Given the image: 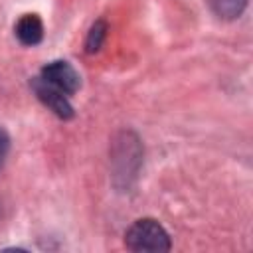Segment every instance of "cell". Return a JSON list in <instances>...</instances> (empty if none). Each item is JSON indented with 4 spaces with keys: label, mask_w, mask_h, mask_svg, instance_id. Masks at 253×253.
Masks as SVG:
<instances>
[{
    "label": "cell",
    "mask_w": 253,
    "mask_h": 253,
    "mask_svg": "<svg viewBox=\"0 0 253 253\" xmlns=\"http://www.w3.org/2000/svg\"><path fill=\"white\" fill-rule=\"evenodd\" d=\"M125 245L136 253H160L170 249V237L156 219L144 217L126 229Z\"/></svg>",
    "instance_id": "6da1fadb"
},
{
    "label": "cell",
    "mask_w": 253,
    "mask_h": 253,
    "mask_svg": "<svg viewBox=\"0 0 253 253\" xmlns=\"http://www.w3.org/2000/svg\"><path fill=\"white\" fill-rule=\"evenodd\" d=\"M42 79L49 85H53L55 89H59L65 95H73L81 81H79V73L67 63V61H51L42 69Z\"/></svg>",
    "instance_id": "7a4b0ae2"
},
{
    "label": "cell",
    "mask_w": 253,
    "mask_h": 253,
    "mask_svg": "<svg viewBox=\"0 0 253 253\" xmlns=\"http://www.w3.org/2000/svg\"><path fill=\"white\" fill-rule=\"evenodd\" d=\"M32 89H34V93L38 95V99H40L47 109H51L57 117H61V119H71V117H73V107L69 105L65 93H61V91L55 89L53 85L45 83L42 77H36V79L32 81Z\"/></svg>",
    "instance_id": "3957f363"
},
{
    "label": "cell",
    "mask_w": 253,
    "mask_h": 253,
    "mask_svg": "<svg viewBox=\"0 0 253 253\" xmlns=\"http://www.w3.org/2000/svg\"><path fill=\"white\" fill-rule=\"evenodd\" d=\"M14 32H16V38L24 45H36L43 38V24H42V20L36 14H24L16 22Z\"/></svg>",
    "instance_id": "277c9868"
},
{
    "label": "cell",
    "mask_w": 253,
    "mask_h": 253,
    "mask_svg": "<svg viewBox=\"0 0 253 253\" xmlns=\"http://www.w3.org/2000/svg\"><path fill=\"white\" fill-rule=\"evenodd\" d=\"M245 4L247 0H210L211 10L223 20H235L243 12Z\"/></svg>",
    "instance_id": "5b68a950"
},
{
    "label": "cell",
    "mask_w": 253,
    "mask_h": 253,
    "mask_svg": "<svg viewBox=\"0 0 253 253\" xmlns=\"http://www.w3.org/2000/svg\"><path fill=\"white\" fill-rule=\"evenodd\" d=\"M105 38H107V24H105L103 20H99V22L93 24V28H91V32H89V36H87V42H85L87 53L99 51V47L103 45Z\"/></svg>",
    "instance_id": "8992f818"
},
{
    "label": "cell",
    "mask_w": 253,
    "mask_h": 253,
    "mask_svg": "<svg viewBox=\"0 0 253 253\" xmlns=\"http://www.w3.org/2000/svg\"><path fill=\"white\" fill-rule=\"evenodd\" d=\"M8 150H10V136L8 132L0 126V168L4 166V160L8 156Z\"/></svg>",
    "instance_id": "52a82bcc"
}]
</instances>
